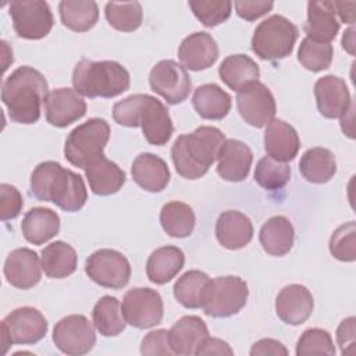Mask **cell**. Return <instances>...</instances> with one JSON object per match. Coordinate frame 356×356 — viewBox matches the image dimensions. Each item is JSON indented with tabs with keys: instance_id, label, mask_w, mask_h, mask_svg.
Here are the masks:
<instances>
[{
	"instance_id": "1",
	"label": "cell",
	"mask_w": 356,
	"mask_h": 356,
	"mask_svg": "<svg viewBox=\"0 0 356 356\" xmlns=\"http://www.w3.org/2000/svg\"><path fill=\"white\" fill-rule=\"evenodd\" d=\"M47 95L49 85L46 78L29 65H22L13 71L1 86V102L10 120L18 124L38 122Z\"/></svg>"
},
{
	"instance_id": "2",
	"label": "cell",
	"mask_w": 356,
	"mask_h": 356,
	"mask_svg": "<svg viewBox=\"0 0 356 356\" xmlns=\"http://www.w3.org/2000/svg\"><path fill=\"white\" fill-rule=\"evenodd\" d=\"M31 193L38 200L51 202L70 213L81 210L88 199L82 177L51 160L38 164L32 171Z\"/></svg>"
},
{
	"instance_id": "3",
	"label": "cell",
	"mask_w": 356,
	"mask_h": 356,
	"mask_svg": "<svg viewBox=\"0 0 356 356\" xmlns=\"http://www.w3.org/2000/svg\"><path fill=\"white\" fill-rule=\"evenodd\" d=\"M224 134L216 127H199L191 134L179 135L172 147L171 159L177 172L185 179L203 177L217 160L224 143Z\"/></svg>"
},
{
	"instance_id": "4",
	"label": "cell",
	"mask_w": 356,
	"mask_h": 356,
	"mask_svg": "<svg viewBox=\"0 0 356 356\" xmlns=\"http://www.w3.org/2000/svg\"><path fill=\"white\" fill-rule=\"evenodd\" d=\"M129 72L117 61L82 58L72 71L74 89L85 97H115L128 90Z\"/></svg>"
},
{
	"instance_id": "5",
	"label": "cell",
	"mask_w": 356,
	"mask_h": 356,
	"mask_svg": "<svg viewBox=\"0 0 356 356\" xmlns=\"http://www.w3.org/2000/svg\"><path fill=\"white\" fill-rule=\"evenodd\" d=\"M110 139V125L103 118H90L75 127L67 136L64 156L70 164L86 168L100 157Z\"/></svg>"
},
{
	"instance_id": "6",
	"label": "cell",
	"mask_w": 356,
	"mask_h": 356,
	"mask_svg": "<svg viewBox=\"0 0 356 356\" xmlns=\"http://www.w3.org/2000/svg\"><path fill=\"white\" fill-rule=\"evenodd\" d=\"M298 33L295 24L282 15L274 14L256 26L250 43L252 50L261 60H282L293 51Z\"/></svg>"
},
{
	"instance_id": "7",
	"label": "cell",
	"mask_w": 356,
	"mask_h": 356,
	"mask_svg": "<svg viewBox=\"0 0 356 356\" xmlns=\"http://www.w3.org/2000/svg\"><path fill=\"white\" fill-rule=\"evenodd\" d=\"M248 296V284L242 278L235 275L216 277L206 286L202 309L210 317H229L241 312Z\"/></svg>"
},
{
	"instance_id": "8",
	"label": "cell",
	"mask_w": 356,
	"mask_h": 356,
	"mask_svg": "<svg viewBox=\"0 0 356 356\" xmlns=\"http://www.w3.org/2000/svg\"><path fill=\"white\" fill-rule=\"evenodd\" d=\"M47 320L35 307L24 306L8 313L1 321L4 353L10 345H33L47 334Z\"/></svg>"
},
{
	"instance_id": "9",
	"label": "cell",
	"mask_w": 356,
	"mask_h": 356,
	"mask_svg": "<svg viewBox=\"0 0 356 356\" xmlns=\"http://www.w3.org/2000/svg\"><path fill=\"white\" fill-rule=\"evenodd\" d=\"M8 11L14 31L22 39H42L49 35L54 24L49 4L42 0L13 1L8 6Z\"/></svg>"
},
{
	"instance_id": "10",
	"label": "cell",
	"mask_w": 356,
	"mask_h": 356,
	"mask_svg": "<svg viewBox=\"0 0 356 356\" xmlns=\"http://www.w3.org/2000/svg\"><path fill=\"white\" fill-rule=\"evenodd\" d=\"M85 273L103 288L121 289L129 282L131 264L118 250L99 249L88 257Z\"/></svg>"
},
{
	"instance_id": "11",
	"label": "cell",
	"mask_w": 356,
	"mask_h": 356,
	"mask_svg": "<svg viewBox=\"0 0 356 356\" xmlns=\"http://www.w3.org/2000/svg\"><path fill=\"white\" fill-rule=\"evenodd\" d=\"M122 314L125 321L139 330L152 328L161 323L164 314L163 299L152 288H132L122 299Z\"/></svg>"
},
{
	"instance_id": "12",
	"label": "cell",
	"mask_w": 356,
	"mask_h": 356,
	"mask_svg": "<svg viewBox=\"0 0 356 356\" xmlns=\"http://www.w3.org/2000/svg\"><path fill=\"white\" fill-rule=\"evenodd\" d=\"M149 83L152 90L168 104L182 103L192 90L188 71L174 60L159 61L149 74Z\"/></svg>"
},
{
	"instance_id": "13",
	"label": "cell",
	"mask_w": 356,
	"mask_h": 356,
	"mask_svg": "<svg viewBox=\"0 0 356 356\" xmlns=\"http://www.w3.org/2000/svg\"><path fill=\"white\" fill-rule=\"evenodd\" d=\"M53 342L63 353L81 356L93 349L96 343L95 328L85 316L70 314L56 323Z\"/></svg>"
},
{
	"instance_id": "14",
	"label": "cell",
	"mask_w": 356,
	"mask_h": 356,
	"mask_svg": "<svg viewBox=\"0 0 356 356\" xmlns=\"http://www.w3.org/2000/svg\"><path fill=\"white\" fill-rule=\"evenodd\" d=\"M236 108L242 120L254 128L266 127L277 111L271 90L260 81L252 82L238 92Z\"/></svg>"
},
{
	"instance_id": "15",
	"label": "cell",
	"mask_w": 356,
	"mask_h": 356,
	"mask_svg": "<svg viewBox=\"0 0 356 356\" xmlns=\"http://www.w3.org/2000/svg\"><path fill=\"white\" fill-rule=\"evenodd\" d=\"M136 127L142 128L145 139L154 146L165 145L174 132L168 108L159 99L143 93L136 114Z\"/></svg>"
},
{
	"instance_id": "16",
	"label": "cell",
	"mask_w": 356,
	"mask_h": 356,
	"mask_svg": "<svg viewBox=\"0 0 356 356\" xmlns=\"http://www.w3.org/2000/svg\"><path fill=\"white\" fill-rule=\"evenodd\" d=\"M86 114V103L71 88H58L49 92L44 100V115L50 125L65 128Z\"/></svg>"
},
{
	"instance_id": "17",
	"label": "cell",
	"mask_w": 356,
	"mask_h": 356,
	"mask_svg": "<svg viewBox=\"0 0 356 356\" xmlns=\"http://www.w3.org/2000/svg\"><path fill=\"white\" fill-rule=\"evenodd\" d=\"M4 277L18 289H31L42 278V263L36 252L28 248L11 250L4 261Z\"/></svg>"
},
{
	"instance_id": "18",
	"label": "cell",
	"mask_w": 356,
	"mask_h": 356,
	"mask_svg": "<svg viewBox=\"0 0 356 356\" xmlns=\"http://www.w3.org/2000/svg\"><path fill=\"white\" fill-rule=\"evenodd\" d=\"M314 97L320 114L325 118H341L353 103L345 81L335 75H325L316 81Z\"/></svg>"
},
{
	"instance_id": "19",
	"label": "cell",
	"mask_w": 356,
	"mask_h": 356,
	"mask_svg": "<svg viewBox=\"0 0 356 356\" xmlns=\"http://www.w3.org/2000/svg\"><path fill=\"white\" fill-rule=\"evenodd\" d=\"M313 306L310 291L300 284L284 286L275 299V313L278 318L289 325L303 324L312 316Z\"/></svg>"
},
{
	"instance_id": "20",
	"label": "cell",
	"mask_w": 356,
	"mask_h": 356,
	"mask_svg": "<svg viewBox=\"0 0 356 356\" xmlns=\"http://www.w3.org/2000/svg\"><path fill=\"white\" fill-rule=\"evenodd\" d=\"M253 161L250 147L238 139H225L217 154V174L229 182L248 178Z\"/></svg>"
},
{
	"instance_id": "21",
	"label": "cell",
	"mask_w": 356,
	"mask_h": 356,
	"mask_svg": "<svg viewBox=\"0 0 356 356\" xmlns=\"http://www.w3.org/2000/svg\"><path fill=\"white\" fill-rule=\"evenodd\" d=\"M178 58L185 70H207L218 58L217 42L207 32H193L181 42Z\"/></svg>"
},
{
	"instance_id": "22",
	"label": "cell",
	"mask_w": 356,
	"mask_h": 356,
	"mask_svg": "<svg viewBox=\"0 0 356 356\" xmlns=\"http://www.w3.org/2000/svg\"><path fill=\"white\" fill-rule=\"evenodd\" d=\"M300 139L296 129L280 118H273L264 131V149L277 161H291L296 157Z\"/></svg>"
},
{
	"instance_id": "23",
	"label": "cell",
	"mask_w": 356,
	"mask_h": 356,
	"mask_svg": "<svg viewBox=\"0 0 356 356\" xmlns=\"http://www.w3.org/2000/svg\"><path fill=\"white\" fill-rule=\"evenodd\" d=\"M216 236L218 243L225 249H242L253 238L252 221L241 211H222L216 222Z\"/></svg>"
},
{
	"instance_id": "24",
	"label": "cell",
	"mask_w": 356,
	"mask_h": 356,
	"mask_svg": "<svg viewBox=\"0 0 356 356\" xmlns=\"http://www.w3.org/2000/svg\"><path fill=\"white\" fill-rule=\"evenodd\" d=\"M170 346L174 355H196L203 341L209 337L206 323L197 316L181 317L168 331Z\"/></svg>"
},
{
	"instance_id": "25",
	"label": "cell",
	"mask_w": 356,
	"mask_h": 356,
	"mask_svg": "<svg viewBox=\"0 0 356 356\" xmlns=\"http://www.w3.org/2000/svg\"><path fill=\"white\" fill-rule=\"evenodd\" d=\"M306 38L330 43L339 31V21L334 8V1H309L307 19L303 25Z\"/></svg>"
},
{
	"instance_id": "26",
	"label": "cell",
	"mask_w": 356,
	"mask_h": 356,
	"mask_svg": "<svg viewBox=\"0 0 356 356\" xmlns=\"http://www.w3.org/2000/svg\"><path fill=\"white\" fill-rule=\"evenodd\" d=\"M131 174L142 189L152 193L161 192L170 182L167 163L153 153H140L136 156L131 167Z\"/></svg>"
},
{
	"instance_id": "27",
	"label": "cell",
	"mask_w": 356,
	"mask_h": 356,
	"mask_svg": "<svg viewBox=\"0 0 356 356\" xmlns=\"http://www.w3.org/2000/svg\"><path fill=\"white\" fill-rule=\"evenodd\" d=\"M85 175L90 191L99 196L117 193L125 184V172L107 157H100L85 168Z\"/></svg>"
},
{
	"instance_id": "28",
	"label": "cell",
	"mask_w": 356,
	"mask_h": 356,
	"mask_svg": "<svg viewBox=\"0 0 356 356\" xmlns=\"http://www.w3.org/2000/svg\"><path fill=\"white\" fill-rule=\"evenodd\" d=\"M21 231L29 243L43 245L58 234L60 217L51 209L33 207L25 213Z\"/></svg>"
},
{
	"instance_id": "29",
	"label": "cell",
	"mask_w": 356,
	"mask_h": 356,
	"mask_svg": "<svg viewBox=\"0 0 356 356\" xmlns=\"http://www.w3.org/2000/svg\"><path fill=\"white\" fill-rule=\"evenodd\" d=\"M295 231L292 222L284 216H274L268 218L260 228L259 241L263 250L271 256H284L292 246Z\"/></svg>"
},
{
	"instance_id": "30",
	"label": "cell",
	"mask_w": 356,
	"mask_h": 356,
	"mask_svg": "<svg viewBox=\"0 0 356 356\" xmlns=\"http://www.w3.org/2000/svg\"><path fill=\"white\" fill-rule=\"evenodd\" d=\"M185 254L177 246H161L152 252L146 261L147 278L157 285L171 281L184 267Z\"/></svg>"
},
{
	"instance_id": "31",
	"label": "cell",
	"mask_w": 356,
	"mask_h": 356,
	"mask_svg": "<svg viewBox=\"0 0 356 356\" xmlns=\"http://www.w3.org/2000/svg\"><path fill=\"white\" fill-rule=\"evenodd\" d=\"M220 79L232 90L239 92L246 85L259 81L260 70L254 60L246 54H232L218 67Z\"/></svg>"
},
{
	"instance_id": "32",
	"label": "cell",
	"mask_w": 356,
	"mask_h": 356,
	"mask_svg": "<svg viewBox=\"0 0 356 356\" xmlns=\"http://www.w3.org/2000/svg\"><path fill=\"white\" fill-rule=\"evenodd\" d=\"M40 263L42 270L49 278L61 280L75 273L78 256L70 243L56 241L42 250Z\"/></svg>"
},
{
	"instance_id": "33",
	"label": "cell",
	"mask_w": 356,
	"mask_h": 356,
	"mask_svg": "<svg viewBox=\"0 0 356 356\" xmlns=\"http://www.w3.org/2000/svg\"><path fill=\"white\" fill-rule=\"evenodd\" d=\"M192 104L204 120H222L231 110V96L216 83H204L195 89Z\"/></svg>"
},
{
	"instance_id": "34",
	"label": "cell",
	"mask_w": 356,
	"mask_h": 356,
	"mask_svg": "<svg viewBox=\"0 0 356 356\" xmlns=\"http://www.w3.org/2000/svg\"><path fill=\"white\" fill-rule=\"evenodd\" d=\"M299 171L312 184H325L337 172L335 156L325 147H312L300 157Z\"/></svg>"
},
{
	"instance_id": "35",
	"label": "cell",
	"mask_w": 356,
	"mask_h": 356,
	"mask_svg": "<svg viewBox=\"0 0 356 356\" xmlns=\"http://www.w3.org/2000/svg\"><path fill=\"white\" fill-rule=\"evenodd\" d=\"M58 11L63 25L74 32H86L92 29L99 19L96 1L64 0L60 1Z\"/></svg>"
},
{
	"instance_id": "36",
	"label": "cell",
	"mask_w": 356,
	"mask_h": 356,
	"mask_svg": "<svg viewBox=\"0 0 356 356\" xmlns=\"http://www.w3.org/2000/svg\"><path fill=\"white\" fill-rule=\"evenodd\" d=\"M92 318L96 330L103 337H115L121 334L127 325L120 300L108 295L96 302L92 312Z\"/></svg>"
},
{
	"instance_id": "37",
	"label": "cell",
	"mask_w": 356,
	"mask_h": 356,
	"mask_svg": "<svg viewBox=\"0 0 356 356\" xmlns=\"http://www.w3.org/2000/svg\"><path fill=\"white\" fill-rule=\"evenodd\" d=\"M160 224L172 238H186L193 232L196 217L192 207L182 202L165 203L160 211Z\"/></svg>"
},
{
	"instance_id": "38",
	"label": "cell",
	"mask_w": 356,
	"mask_h": 356,
	"mask_svg": "<svg viewBox=\"0 0 356 356\" xmlns=\"http://www.w3.org/2000/svg\"><path fill=\"white\" fill-rule=\"evenodd\" d=\"M210 277L199 270L184 273L174 284L175 299L186 309H200Z\"/></svg>"
},
{
	"instance_id": "39",
	"label": "cell",
	"mask_w": 356,
	"mask_h": 356,
	"mask_svg": "<svg viewBox=\"0 0 356 356\" xmlns=\"http://www.w3.org/2000/svg\"><path fill=\"white\" fill-rule=\"evenodd\" d=\"M104 15L114 29L134 32L142 25L143 10L139 1H108L104 7Z\"/></svg>"
},
{
	"instance_id": "40",
	"label": "cell",
	"mask_w": 356,
	"mask_h": 356,
	"mask_svg": "<svg viewBox=\"0 0 356 356\" xmlns=\"http://www.w3.org/2000/svg\"><path fill=\"white\" fill-rule=\"evenodd\" d=\"M291 179V167L270 156L260 159L254 168V181L267 191L282 189Z\"/></svg>"
},
{
	"instance_id": "41",
	"label": "cell",
	"mask_w": 356,
	"mask_h": 356,
	"mask_svg": "<svg viewBox=\"0 0 356 356\" xmlns=\"http://www.w3.org/2000/svg\"><path fill=\"white\" fill-rule=\"evenodd\" d=\"M334 47L331 43H321L305 38L298 50V61L300 65L312 72L327 70L331 65Z\"/></svg>"
},
{
	"instance_id": "42",
	"label": "cell",
	"mask_w": 356,
	"mask_h": 356,
	"mask_svg": "<svg viewBox=\"0 0 356 356\" xmlns=\"http://www.w3.org/2000/svg\"><path fill=\"white\" fill-rule=\"evenodd\" d=\"M188 6L193 15L207 28L225 22L232 11V3L228 0H191Z\"/></svg>"
},
{
	"instance_id": "43",
	"label": "cell",
	"mask_w": 356,
	"mask_h": 356,
	"mask_svg": "<svg viewBox=\"0 0 356 356\" xmlns=\"http://www.w3.org/2000/svg\"><path fill=\"white\" fill-rule=\"evenodd\" d=\"M296 355H335L334 341L328 331L321 328H309L303 331L296 343Z\"/></svg>"
},
{
	"instance_id": "44",
	"label": "cell",
	"mask_w": 356,
	"mask_h": 356,
	"mask_svg": "<svg viewBox=\"0 0 356 356\" xmlns=\"http://www.w3.org/2000/svg\"><path fill=\"white\" fill-rule=\"evenodd\" d=\"M356 225L353 221L339 225L330 238V252L341 261H355L356 259Z\"/></svg>"
},
{
	"instance_id": "45",
	"label": "cell",
	"mask_w": 356,
	"mask_h": 356,
	"mask_svg": "<svg viewBox=\"0 0 356 356\" xmlns=\"http://www.w3.org/2000/svg\"><path fill=\"white\" fill-rule=\"evenodd\" d=\"M24 206L22 195L19 191L10 185L1 184L0 185V216L3 221L13 220L19 216Z\"/></svg>"
},
{
	"instance_id": "46",
	"label": "cell",
	"mask_w": 356,
	"mask_h": 356,
	"mask_svg": "<svg viewBox=\"0 0 356 356\" xmlns=\"http://www.w3.org/2000/svg\"><path fill=\"white\" fill-rule=\"evenodd\" d=\"M140 353L153 356V355H174L170 346V337L167 330H154L150 331L140 343Z\"/></svg>"
},
{
	"instance_id": "47",
	"label": "cell",
	"mask_w": 356,
	"mask_h": 356,
	"mask_svg": "<svg viewBox=\"0 0 356 356\" xmlns=\"http://www.w3.org/2000/svg\"><path fill=\"white\" fill-rule=\"evenodd\" d=\"M238 17L245 21H254L266 15L274 7L273 1L256 0V1H235L234 3Z\"/></svg>"
},
{
	"instance_id": "48",
	"label": "cell",
	"mask_w": 356,
	"mask_h": 356,
	"mask_svg": "<svg viewBox=\"0 0 356 356\" xmlns=\"http://www.w3.org/2000/svg\"><path fill=\"white\" fill-rule=\"evenodd\" d=\"M355 317L345 318L337 330V342L342 355H355Z\"/></svg>"
},
{
	"instance_id": "49",
	"label": "cell",
	"mask_w": 356,
	"mask_h": 356,
	"mask_svg": "<svg viewBox=\"0 0 356 356\" xmlns=\"http://www.w3.org/2000/svg\"><path fill=\"white\" fill-rule=\"evenodd\" d=\"M266 355H273V356H280L288 355V349L277 339L271 338H263L257 342L253 343L250 349V356H266Z\"/></svg>"
},
{
	"instance_id": "50",
	"label": "cell",
	"mask_w": 356,
	"mask_h": 356,
	"mask_svg": "<svg viewBox=\"0 0 356 356\" xmlns=\"http://www.w3.org/2000/svg\"><path fill=\"white\" fill-rule=\"evenodd\" d=\"M197 356H204V355H218V356H224V355H234V350L231 349V346L218 338H211L210 335L203 341V343L200 345V348L196 352Z\"/></svg>"
},
{
	"instance_id": "51",
	"label": "cell",
	"mask_w": 356,
	"mask_h": 356,
	"mask_svg": "<svg viewBox=\"0 0 356 356\" xmlns=\"http://www.w3.org/2000/svg\"><path fill=\"white\" fill-rule=\"evenodd\" d=\"M355 1H334L335 13L339 15V19L345 24L353 25L355 22Z\"/></svg>"
},
{
	"instance_id": "52",
	"label": "cell",
	"mask_w": 356,
	"mask_h": 356,
	"mask_svg": "<svg viewBox=\"0 0 356 356\" xmlns=\"http://www.w3.org/2000/svg\"><path fill=\"white\" fill-rule=\"evenodd\" d=\"M342 47L350 54L353 56L355 54V28L350 26L349 29H346L343 32V36H342Z\"/></svg>"
}]
</instances>
